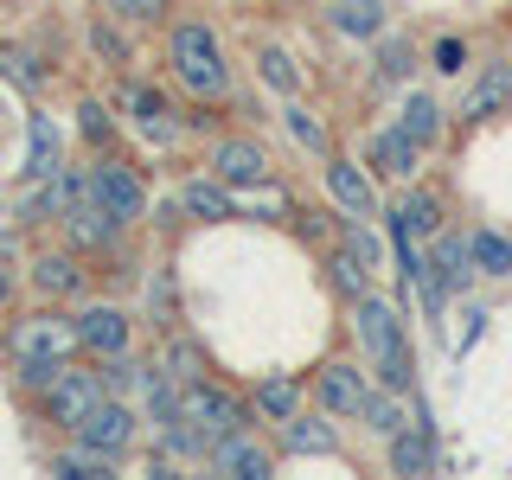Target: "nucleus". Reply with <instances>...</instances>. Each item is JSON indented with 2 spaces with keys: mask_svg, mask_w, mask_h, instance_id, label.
I'll list each match as a JSON object with an SVG mask.
<instances>
[{
  "mask_svg": "<svg viewBox=\"0 0 512 480\" xmlns=\"http://www.w3.org/2000/svg\"><path fill=\"white\" fill-rule=\"evenodd\" d=\"M352 320H359V346H365V359H372L378 384L410 391V384H416V365H410V340H404V320H397V308H391V301H378V295H359V301H352Z\"/></svg>",
  "mask_w": 512,
  "mask_h": 480,
  "instance_id": "nucleus-1",
  "label": "nucleus"
},
{
  "mask_svg": "<svg viewBox=\"0 0 512 480\" xmlns=\"http://www.w3.org/2000/svg\"><path fill=\"white\" fill-rule=\"evenodd\" d=\"M173 71H180V84L192 96H224V84H231L224 52H218V39L205 26H180V32H173Z\"/></svg>",
  "mask_w": 512,
  "mask_h": 480,
  "instance_id": "nucleus-2",
  "label": "nucleus"
},
{
  "mask_svg": "<svg viewBox=\"0 0 512 480\" xmlns=\"http://www.w3.org/2000/svg\"><path fill=\"white\" fill-rule=\"evenodd\" d=\"M71 346H84L77 340V320H58V314H32V320H20L13 327V359H52V365H64L71 359Z\"/></svg>",
  "mask_w": 512,
  "mask_h": 480,
  "instance_id": "nucleus-3",
  "label": "nucleus"
},
{
  "mask_svg": "<svg viewBox=\"0 0 512 480\" xmlns=\"http://www.w3.org/2000/svg\"><path fill=\"white\" fill-rule=\"evenodd\" d=\"M84 186H90V199H103V205H109V212H116L122 224H135L141 212H148V192H141V180L122 167V160H96Z\"/></svg>",
  "mask_w": 512,
  "mask_h": 480,
  "instance_id": "nucleus-4",
  "label": "nucleus"
},
{
  "mask_svg": "<svg viewBox=\"0 0 512 480\" xmlns=\"http://www.w3.org/2000/svg\"><path fill=\"white\" fill-rule=\"evenodd\" d=\"M45 404H52V423L77 429V423H84V416H90L96 404H103V378H96V372H71V365H64L58 384L45 391Z\"/></svg>",
  "mask_w": 512,
  "mask_h": 480,
  "instance_id": "nucleus-5",
  "label": "nucleus"
},
{
  "mask_svg": "<svg viewBox=\"0 0 512 480\" xmlns=\"http://www.w3.org/2000/svg\"><path fill=\"white\" fill-rule=\"evenodd\" d=\"M71 436H77V442H90V448H103V455H122V448L135 442V416H128L116 397H103V404H96L84 423L71 429Z\"/></svg>",
  "mask_w": 512,
  "mask_h": 480,
  "instance_id": "nucleus-6",
  "label": "nucleus"
},
{
  "mask_svg": "<svg viewBox=\"0 0 512 480\" xmlns=\"http://www.w3.org/2000/svg\"><path fill=\"white\" fill-rule=\"evenodd\" d=\"M365 397H372V384H365L359 365H346V359L320 365V404L333 416H365Z\"/></svg>",
  "mask_w": 512,
  "mask_h": 480,
  "instance_id": "nucleus-7",
  "label": "nucleus"
},
{
  "mask_svg": "<svg viewBox=\"0 0 512 480\" xmlns=\"http://www.w3.org/2000/svg\"><path fill=\"white\" fill-rule=\"evenodd\" d=\"M212 468H218V474H231V480H269L276 455H269V448L256 442V436H244V429H237V436H224V442L212 448Z\"/></svg>",
  "mask_w": 512,
  "mask_h": 480,
  "instance_id": "nucleus-8",
  "label": "nucleus"
},
{
  "mask_svg": "<svg viewBox=\"0 0 512 480\" xmlns=\"http://www.w3.org/2000/svg\"><path fill=\"white\" fill-rule=\"evenodd\" d=\"M506 103H512V64H506V58L480 64V77H474L468 103H461V116H468V122H493Z\"/></svg>",
  "mask_w": 512,
  "mask_h": 480,
  "instance_id": "nucleus-9",
  "label": "nucleus"
},
{
  "mask_svg": "<svg viewBox=\"0 0 512 480\" xmlns=\"http://www.w3.org/2000/svg\"><path fill=\"white\" fill-rule=\"evenodd\" d=\"M212 173L224 186H263L269 180V154L256 141H218L212 148Z\"/></svg>",
  "mask_w": 512,
  "mask_h": 480,
  "instance_id": "nucleus-10",
  "label": "nucleus"
},
{
  "mask_svg": "<svg viewBox=\"0 0 512 480\" xmlns=\"http://www.w3.org/2000/svg\"><path fill=\"white\" fill-rule=\"evenodd\" d=\"M327 192L340 199L346 218H372L378 212V192H372V180H365L352 160H327Z\"/></svg>",
  "mask_w": 512,
  "mask_h": 480,
  "instance_id": "nucleus-11",
  "label": "nucleus"
},
{
  "mask_svg": "<svg viewBox=\"0 0 512 480\" xmlns=\"http://www.w3.org/2000/svg\"><path fill=\"white\" fill-rule=\"evenodd\" d=\"M416 154H423V141H416L410 128H384V135H372V167L384 173V180H410Z\"/></svg>",
  "mask_w": 512,
  "mask_h": 480,
  "instance_id": "nucleus-12",
  "label": "nucleus"
},
{
  "mask_svg": "<svg viewBox=\"0 0 512 480\" xmlns=\"http://www.w3.org/2000/svg\"><path fill=\"white\" fill-rule=\"evenodd\" d=\"M77 340L90 352H103V359H116V352H128V320L116 308H84L77 314Z\"/></svg>",
  "mask_w": 512,
  "mask_h": 480,
  "instance_id": "nucleus-13",
  "label": "nucleus"
},
{
  "mask_svg": "<svg viewBox=\"0 0 512 480\" xmlns=\"http://www.w3.org/2000/svg\"><path fill=\"white\" fill-rule=\"evenodd\" d=\"M436 468V442H429V416H416L410 429L391 436V474H429Z\"/></svg>",
  "mask_w": 512,
  "mask_h": 480,
  "instance_id": "nucleus-14",
  "label": "nucleus"
},
{
  "mask_svg": "<svg viewBox=\"0 0 512 480\" xmlns=\"http://www.w3.org/2000/svg\"><path fill=\"white\" fill-rule=\"evenodd\" d=\"M58 173V128L52 116H26V180H52Z\"/></svg>",
  "mask_w": 512,
  "mask_h": 480,
  "instance_id": "nucleus-15",
  "label": "nucleus"
},
{
  "mask_svg": "<svg viewBox=\"0 0 512 480\" xmlns=\"http://www.w3.org/2000/svg\"><path fill=\"white\" fill-rule=\"evenodd\" d=\"M180 212H186V218L218 224V218H231L237 205H231V192H224V180H192V186L180 192Z\"/></svg>",
  "mask_w": 512,
  "mask_h": 480,
  "instance_id": "nucleus-16",
  "label": "nucleus"
},
{
  "mask_svg": "<svg viewBox=\"0 0 512 480\" xmlns=\"http://www.w3.org/2000/svg\"><path fill=\"white\" fill-rule=\"evenodd\" d=\"M333 26L346 39H378L384 32V0H333Z\"/></svg>",
  "mask_w": 512,
  "mask_h": 480,
  "instance_id": "nucleus-17",
  "label": "nucleus"
},
{
  "mask_svg": "<svg viewBox=\"0 0 512 480\" xmlns=\"http://www.w3.org/2000/svg\"><path fill=\"white\" fill-rule=\"evenodd\" d=\"M32 282H39V295H71V288L77 282H84V269H77V256H52V250H45L39 256V263H32Z\"/></svg>",
  "mask_w": 512,
  "mask_h": 480,
  "instance_id": "nucleus-18",
  "label": "nucleus"
},
{
  "mask_svg": "<svg viewBox=\"0 0 512 480\" xmlns=\"http://www.w3.org/2000/svg\"><path fill=\"white\" fill-rule=\"evenodd\" d=\"M397 128H410L423 148H429V141H442V103H436V96H423V90H410L404 96V122H397Z\"/></svg>",
  "mask_w": 512,
  "mask_h": 480,
  "instance_id": "nucleus-19",
  "label": "nucleus"
},
{
  "mask_svg": "<svg viewBox=\"0 0 512 480\" xmlns=\"http://www.w3.org/2000/svg\"><path fill=\"white\" fill-rule=\"evenodd\" d=\"M397 397H404V391H391V384H384V391H372V397H365V423H372V429H378L384 442H391L397 429H410V416H404V404H397Z\"/></svg>",
  "mask_w": 512,
  "mask_h": 480,
  "instance_id": "nucleus-20",
  "label": "nucleus"
},
{
  "mask_svg": "<svg viewBox=\"0 0 512 480\" xmlns=\"http://www.w3.org/2000/svg\"><path fill=\"white\" fill-rule=\"evenodd\" d=\"M0 77H7L13 90H26V96H39V84H45L39 58H32L26 45H0Z\"/></svg>",
  "mask_w": 512,
  "mask_h": 480,
  "instance_id": "nucleus-21",
  "label": "nucleus"
},
{
  "mask_svg": "<svg viewBox=\"0 0 512 480\" xmlns=\"http://www.w3.org/2000/svg\"><path fill=\"white\" fill-rule=\"evenodd\" d=\"M474 244L468 237H442L436 244V269H442V282H448V295H455V288H468V276H474Z\"/></svg>",
  "mask_w": 512,
  "mask_h": 480,
  "instance_id": "nucleus-22",
  "label": "nucleus"
},
{
  "mask_svg": "<svg viewBox=\"0 0 512 480\" xmlns=\"http://www.w3.org/2000/svg\"><path fill=\"white\" fill-rule=\"evenodd\" d=\"M256 410L276 416V423H288V416L301 410V384L295 378H263V384H256Z\"/></svg>",
  "mask_w": 512,
  "mask_h": 480,
  "instance_id": "nucleus-23",
  "label": "nucleus"
},
{
  "mask_svg": "<svg viewBox=\"0 0 512 480\" xmlns=\"http://www.w3.org/2000/svg\"><path fill=\"white\" fill-rule=\"evenodd\" d=\"M109 461H116V455H103V448L77 442L71 455H58V461H52V474H64V480H103V474H109Z\"/></svg>",
  "mask_w": 512,
  "mask_h": 480,
  "instance_id": "nucleus-24",
  "label": "nucleus"
},
{
  "mask_svg": "<svg viewBox=\"0 0 512 480\" xmlns=\"http://www.w3.org/2000/svg\"><path fill=\"white\" fill-rule=\"evenodd\" d=\"M256 71H263V84H269V90H282V96H295V90H301V71H295V58H288L282 45H263V52H256Z\"/></svg>",
  "mask_w": 512,
  "mask_h": 480,
  "instance_id": "nucleus-25",
  "label": "nucleus"
},
{
  "mask_svg": "<svg viewBox=\"0 0 512 480\" xmlns=\"http://www.w3.org/2000/svg\"><path fill=\"white\" fill-rule=\"evenodd\" d=\"M468 244H474V269H480V276H512V244L500 231H474Z\"/></svg>",
  "mask_w": 512,
  "mask_h": 480,
  "instance_id": "nucleus-26",
  "label": "nucleus"
},
{
  "mask_svg": "<svg viewBox=\"0 0 512 480\" xmlns=\"http://www.w3.org/2000/svg\"><path fill=\"white\" fill-rule=\"evenodd\" d=\"M282 442L295 448V455H333V429L327 423H308V416H288Z\"/></svg>",
  "mask_w": 512,
  "mask_h": 480,
  "instance_id": "nucleus-27",
  "label": "nucleus"
},
{
  "mask_svg": "<svg viewBox=\"0 0 512 480\" xmlns=\"http://www.w3.org/2000/svg\"><path fill=\"white\" fill-rule=\"evenodd\" d=\"M391 224H404V231H416V237H429L442 224V205L429 199V192H404V205H397V218Z\"/></svg>",
  "mask_w": 512,
  "mask_h": 480,
  "instance_id": "nucleus-28",
  "label": "nucleus"
},
{
  "mask_svg": "<svg viewBox=\"0 0 512 480\" xmlns=\"http://www.w3.org/2000/svg\"><path fill=\"white\" fill-rule=\"evenodd\" d=\"M327 269H333V288H340V295H352V301H359V295H372V269H365L352 250H340Z\"/></svg>",
  "mask_w": 512,
  "mask_h": 480,
  "instance_id": "nucleus-29",
  "label": "nucleus"
},
{
  "mask_svg": "<svg viewBox=\"0 0 512 480\" xmlns=\"http://www.w3.org/2000/svg\"><path fill=\"white\" fill-rule=\"evenodd\" d=\"M135 122L148 141H173V122H167V103H160L154 90H135Z\"/></svg>",
  "mask_w": 512,
  "mask_h": 480,
  "instance_id": "nucleus-30",
  "label": "nucleus"
},
{
  "mask_svg": "<svg viewBox=\"0 0 512 480\" xmlns=\"http://www.w3.org/2000/svg\"><path fill=\"white\" fill-rule=\"evenodd\" d=\"M282 122H288V135H295L308 154H327V128H320V122H314L301 103H288V109H282Z\"/></svg>",
  "mask_w": 512,
  "mask_h": 480,
  "instance_id": "nucleus-31",
  "label": "nucleus"
},
{
  "mask_svg": "<svg viewBox=\"0 0 512 480\" xmlns=\"http://www.w3.org/2000/svg\"><path fill=\"white\" fill-rule=\"evenodd\" d=\"M167 372H173V384H199V378H205V352L192 346V340H173V352H167Z\"/></svg>",
  "mask_w": 512,
  "mask_h": 480,
  "instance_id": "nucleus-32",
  "label": "nucleus"
},
{
  "mask_svg": "<svg viewBox=\"0 0 512 480\" xmlns=\"http://www.w3.org/2000/svg\"><path fill=\"white\" fill-rule=\"evenodd\" d=\"M346 250L359 256L365 269H378V263H384V244H378V231H365V218H352V231H346Z\"/></svg>",
  "mask_w": 512,
  "mask_h": 480,
  "instance_id": "nucleus-33",
  "label": "nucleus"
},
{
  "mask_svg": "<svg viewBox=\"0 0 512 480\" xmlns=\"http://www.w3.org/2000/svg\"><path fill=\"white\" fill-rule=\"evenodd\" d=\"M378 77H384V84H404V77H410V45H384V52H378Z\"/></svg>",
  "mask_w": 512,
  "mask_h": 480,
  "instance_id": "nucleus-34",
  "label": "nucleus"
},
{
  "mask_svg": "<svg viewBox=\"0 0 512 480\" xmlns=\"http://www.w3.org/2000/svg\"><path fill=\"white\" fill-rule=\"evenodd\" d=\"M109 7H116L122 20H160V13H167V0H109Z\"/></svg>",
  "mask_w": 512,
  "mask_h": 480,
  "instance_id": "nucleus-35",
  "label": "nucleus"
},
{
  "mask_svg": "<svg viewBox=\"0 0 512 480\" xmlns=\"http://www.w3.org/2000/svg\"><path fill=\"white\" fill-rule=\"evenodd\" d=\"M461 64H468L461 39H442V45H436V71H461Z\"/></svg>",
  "mask_w": 512,
  "mask_h": 480,
  "instance_id": "nucleus-36",
  "label": "nucleus"
},
{
  "mask_svg": "<svg viewBox=\"0 0 512 480\" xmlns=\"http://www.w3.org/2000/svg\"><path fill=\"white\" fill-rule=\"evenodd\" d=\"M77 116H84V135H109V109L103 103H84Z\"/></svg>",
  "mask_w": 512,
  "mask_h": 480,
  "instance_id": "nucleus-37",
  "label": "nucleus"
},
{
  "mask_svg": "<svg viewBox=\"0 0 512 480\" xmlns=\"http://www.w3.org/2000/svg\"><path fill=\"white\" fill-rule=\"evenodd\" d=\"M0 301H7V269H0Z\"/></svg>",
  "mask_w": 512,
  "mask_h": 480,
  "instance_id": "nucleus-38",
  "label": "nucleus"
}]
</instances>
